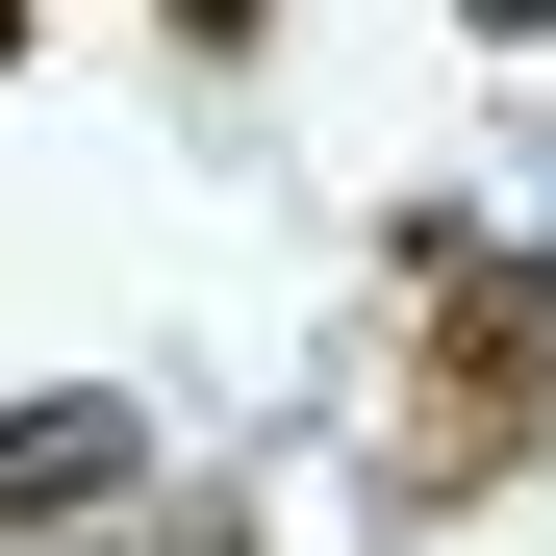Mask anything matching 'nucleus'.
<instances>
[{
    "instance_id": "f257e3e1",
    "label": "nucleus",
    "mask_w": 556,
    "mask_h": 556,
    "mask_svg": "<svg viewBox=\"0 0 556 556\" xmlns=\"http://www.w3.org/2000/svg\"><path fill=\"white\" fill-rule=\"evenodd\" d=\"M430 278V405L380 430V506H481L506 455L556 430V253H481V228H405Z\"/></svg>"
},
{
    "instance_id": "f03ea898",
    "label": "nucleus",
    "mask_w": 556,
    "mask_h": 556,
    "mask_svg": "<svg viewBox=\"0 0 556 556\" xmlns=\"http://www.w3.org/2000/svg\"><path fill=\"white\" fill-rule=\"evenodd\" d=\"M127 481H152V405H102V380L0 405V531H102Z\"/></svg>"
},
{
    "instance_id": "7ed1b4c3",
    "label": "nucleus",
    "mask_w": 556,
    "mask_h": 556,
    "mask_svg": "<svg viewBox=\"0 0 556 556\" xmlns=\"http://www.w3.org/2000/svg\"><path fill=\"white\" fill-rule=\"evenodd\" d=\"M152 26H177V51H253V26H278V0H152Z\"/></svg>"
},
{
    "instance_id": "20e7f679",
    "label": "nucleus",
    "mask_w": 556,
    "mask_h": 556,
    "mask_svg": "<svg viewBox=\"0 0 556 556\" xmlns=\"http://www.w3.org/2000/svg\"><path fill=\"white\" fill-rule=\"evenodd\" d=\"M455 26H481V51H556V0H455Z\"/></svg>"
},
{
    "instance_id": "39448f33",
    "label": "nucleus",
    "mask_w": 556,
    "mask_h": 556,
    "mask_svg": "<svg viewBox=\"0 0 556 556\" xmlns=\"http://www.w3.org/2000/svg\"><path fill=\"white\" fill-rule=\"evenodd\" d=\"M0 76H26V0H0Z\"/></svg>"
}]
</instances>
